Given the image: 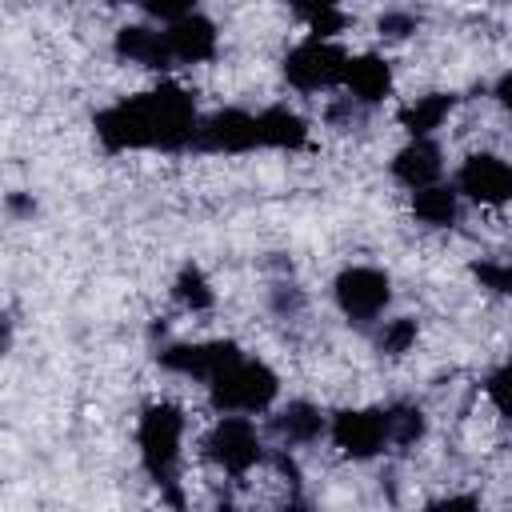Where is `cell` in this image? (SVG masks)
Masks as SVG:
<instances>
[{"label": "cell", "mask_w": 512, "mask_h": 512, "mask_svg": "<svg viewBox=\"0 0 512 512\" xmlns=\"http://www.w3.org/2000/svg\"><path fill=\"white\" fill-rule=\"evenodd\" d=\"M332 440L344 456L368 460L388 444V416L384 408H344L332 416Z\"/></svg>", "instance_id": "cell-8"}, {"label": "cell", "mask_w": 512, "mask_h": 512, "mask_svg": "<svg viewBox=\"0 0 512 512\" xmlns=\"http://www.w3.org/2000/svg\"><path fill=\"white\" fill-rule=\"evenodd\" d=\"M204 456L212 464H220L224 472H232V476L248 472L260 460V436H256L252 420H244V416H220L212 424V432L204 436Z\"/></svg>", "instance_id": "cell-6"}, {"label": "cell", "mask_w": 512, "mask_h": 512, "mask_svg": "<svg viewBox=\"0 0 512 512\" xmlns=\"http://www.w3.org/2000/svg\"><path fill=\"white\" fill-rule=\"evenodd\" d=\"M432 508H476V496H448V500H436Z\"/></svg>", "instance_id": "cell-28"}, {"label": "cell", "mask_w": 512, "mask_h": 512, "mask_svg": "<svg viewBox=\"0 0 512 512\" xmlns=\"http://www.w3.org/2000/svg\"><path fill=\"white\" fill-rule=\"evenodd\" d=\"M380 32L392 36V40H404L408 32H416V20H412L408 12H384V16H380Z\"/></svg>", "instance_id": "cell-26"}, {"label": "cell", "mask_w": 512, "mask_h": 512, "mask_svg": "<svg viewBox=\"0 0 512 512\" xmlns=\"http://www.w3.org/2000/svg\"><path fill=\"white\" fill-rule=\"evenodd\" d=\"M452 104H456L452 92H428V96H420L416 104H408L400 112V124L408 128V136H428L432 128L444 124V116L452 112Z\"/></svg>", "instance_id": "cell-15"}, {"label": "cell", "mask_w": 512, "mask_h": 512, "mask_svg": "<svg viewBox=\"0 0 512 512\" xmlns=\"http://www.w3.org/2000/svg\"><path fill=\"white\" fill-rule=\"evenodd\" d=\"M412 340H416V320H408V316H400V320H388L384 324V332H380V352H388V356H400V352H408L412 348Z\"/></svg>", "instance_id": "cell-22"}, {"label": "cell", "mask_w": 512, "mask_h": 512, "mask_svg": "<svg viewBox=\"0 0 512 512\" xmlns=\"http://www.w3.org/2000/svg\"><path fill=\"white\" fill-rule=\"evenodd\" d=\"M276 372L260 360L236 356L228 368H220L208 380V400L216 412H264L276 400Z\"/></svg>", "instance_id": "cell-2"}, {"label": "cell", "mask_w": 512, "mask_h": 512, "mask_svg": "<svg viewBox=\"0 0 512 512\" xmlns=\"http://www.w3.org/2000/svg\"><path fill=\"white\" fill-rule=\"evenodd\" d=\"M116 56L140 64V68H168L176 56H172V44H168V32H156V28H144V24H128L116 32Z\"/></svg>", "instance_id": "cell-12"}, {"label": "cell", "mask_w": 512, "mask_h": 512, "mask_svg": "<svg viewBox=\"0 0 512 512\" xmlns=\"http://www.w3.org/2000/svg\"><path fill=\"white\" fill-rule=\"evenodd\" d=\"M192 148H196V152H252V148H264L260 116H252V112H244V108L212 112L208 120L196 124Z\"/></svg>", "instance_id": "cell-5"}, {"label": "cell", "mask_w": 512, "mask_h": 512, "mask_svg": "<svg viewBox=\"0 0 512 512\" xmlns=\"http://www.w3.org/2000/svg\"><path fill=\"white\" fill-rule=\"evenodd\" d=\"M168 44H172L176 60L200 64V60H212V52H216V28H212V20L188 12V16L168 24Z\"/></svg>", "instance_id": "cell-13"}, {"label": "cell", "mask_w": 512, "mask_h": 512, "mask_svg": "<svg viewBox=\"0 0 512 512\" xmlns=\"http://www.w3.org/2000/svg\"><path fill=\"white\" fill-rule=\"evenodd\" d=\"M176 296L192 308V312H204V308H212V288H208V280H204V272L200 268H180V276H176Z\"/></svg>", "instance_id": "cell-21"}, {"label": "cell", "mask_w": 512, "mask_h": 512, "mask_svg": "<svg viewBox=\"0 0 512 512\" xmlns=\"http://www.w3.org/2000/svg\"><path fill=\"white\" fill-rule=\"evenodd\" d=\"M180 436H184V416L176 404H148L140 416V460L148 476L160 488L176 484V464H180Z\"/></svg>", "instance_id": "cell-3"}, {"label": "cell", "mask_w": 512, "mask_h": 512, "mask_svg": "<svg viewBox=\"0 0 512 512\" xmlns=\"http://www.w3.org/2000/svg\"><path fill=\"white\" fill-rule=\"evenodd\" d=\"M388 300H392V284L380 268H344L336 276V304L356 324L376 320Z\"/></svg>", "instance_id": "cell-7"}, {"label": "cell", "mask_w": 512, "mask_h": 512, "mask_svg": "<svg viewBox=\"0 0 512 512\" xmlns=\"http://www.w3.org/2000/svg\"><path fill=\"white\" fill-rule=\"evenodd\" d=\"M496 100H500V108L512 116V72L500 76V84H496Z\"/></svg>", "instance_id": "cell-27"}, {"label": "cell", "mask_w": 512, "mask_h": 512, "mask_svg": "<svg viewBox=\"0 0 512 512\" xmlns=\"http://www.w3.org/2000/svg\"><path fill=\"white\" fill-rule=\"evenodd\" d=\"M344 68H348V56L324 36H312L284 56V80L300 92H320V88L344 84Z\"/></svg>", "instance_id": "cell-4"}, {"label": "cell", "mask_w": 512, "mask_h": 512, "mask_svg": "<svg viewBox=\"0 0 512 512\" xmlns=\"http://www.w3.org/2000/svg\"><path fill=\"white\" fill-rule=\"evenodd\" d=\"M260 136H264V148H300L308 140V124L288 108H264Z\"/></svg>", "instance_id": "cell-16"}, {"label": "cell", "mask_w": 512, "mask_h": 512, "mask_svg": "<svg viewBox=\"0 0 512 512\" xmlns=\"http://www.w3.org/2000/svg\"><path fill=\"white\" fill-rule=\"evenodd\" d=\"M488 400L496 404V412H500V416H508V420H512V360H508V364H500V368L488 376Z\"/></svg>", "instance_id": "cell-23"}, {"label": "cell", "mask_w": 512, "mask_h": 512, "mask_svg": "<svg viewBox=\"0 0 512 512\" xmlns=\"http://www.w3.org/2000/svg\"><path fill=\"white\" fill-rule=\"evenodd\" d=\"M344 88L360 100V104H380L384 96H388V88H392V68H388V60H380V56H352L348 60V68H344Z\"/></svg>", "instance_id": "cell-14"}, {"label": "cell", "mask_w": 512, "mask_h": 512, "mask_svg": "<svg viewBox=\"0 0 512 512\" xmlns=\"http://www.w3.org/2000/svg\"><path fill=\"white\" fill-rule=\"evenodd\" d=\"M388 416V444H416L424 436V412L412 408V404H396V408H384Z\"/></svg>", "instance_id": "cell-20"}, {"label": "cell", "mask_w": 512, "mask_h": 512, "mask_svg": "<svg viewBox=\"0 0 512 512\" xmlns=\"http://www.w3.org/2000/svg\"><path fill=\"white\" fill-rule=\"evenodd\" d=\"M440 172H444V160H440V148H436L428 136H412V140L396 152V160H392V176H396L400 184H408L412 192L436 184Z\"/></svg>", "instance_id": "cell-11"}, {"label": "cell", "mask_w": 512, "mask_h": 512, "mask_svg": "<svg viewBox=\"0 0 512 512\" xmlns=\"http://www.w3.org/2000/svg\"><path fill=\"white\" fill-rule=\"evenodd\" d=\"M472 276L496 292H508L512 296V264H472Z\"/></svg>", "instance_id": "cell-24"}, {"label": "cell", "mask_w": 512, "mask_h": 512, "mask_svg": "<svg viewBox=\"0 0 512 512\" xmlns=\"http://www.w3.org/2000/svg\"><path fill=\"white\" fill-rule=\"evenodd\" d=\"M236 356H244L232 340H208V344H168L156 352V360L168 368V372H180V376H196V380H212L220 368H228Z\"/></svg>", "instance_id": "cell-10"}, {"label": "cell", "mask_w": 512, "mask_h": 512, "mask_svg": "<svg viewBox=\"0 0 512 512\" xmlns=\"http://www.w3.org/2000/svg\"><path fill=\"white\" fill-rule=\"evenodd\" d=\"M132 4H140L144 12H152V16H160V20H168V24H172V20L188 16L196 0H132Z\"/></svg>", "instance_id": "cell-25"}, {"label": "cell", "mask_w": 512, "mask_h": 512, "mask_svg": "<svg viewBox=\"0 0 512 512\" xmlns=\"http://www.w3.org/2000/svg\"><path fill=\"white\" fill-rule=\"evenodd\" d=\"M196 124H200L196 100L180 84H160L152 92L128 96V100L96 112V120H92L96 140L108 152H128V148L180 152V148H192Z\"/></svg>", "instance_id": "cell-1"}, {"label": "cell", "mask_w": 512, "mask_h": 512, "mask_svg": "<svg viewBox=\"0 0 512 512\" xmlns=\"http://www.w3.org/2000/svg\"><path fill=\"white\" fill-rule=\"evenodd\" d=\"M412 212H416V220H424V224H432V228H448V224L456 220L460 204H456V192H452V188L428 184V188H416V192H412Z\"/></svg>", "instance_id": "cell-17"}, {"label": "cell", "mask_w": 512, "mask_h": 512, "mask_svg": "<svg viewBox=\"0 0 512 512\" xmlns=\"http://www.w3.org/2000/svg\"><path fill=\"white\" fill-rule=\"evenodd\" d=\"M456 188L464 196H472L476 204H508L512 200V164L492 152H476L460 164Z\"/></svg>", "instance_id": "cell-9"}, {"label": "cell", "mask_w": 512, "mask_h": 512, "mask_svg": "<svg viewBox=\"0 0 512 512\" xmlns=\"http://www.w3.org/2000/svg\"><path fill=\"white\" fill-rule=\"evenodd\" d=\"M272 424H276V432H280L284 440H292V444H308V440H316V436L324 432L320 408H312V404H304V400L288 404Z\"/></svg>", "instance_id": "cell-18"}, {"label": "cell", "mask_w": 512, "mask_h": 512, "mask_svg": "<svg viewBox=\"0 0 512 512\" xmlns=\"http://www.w3.org/2000/svg\"><path fill=\"white\" fill-rule=\"evenodd\" d=\"M308 24H312V32L316 36H336V32H344L348 28V16L340 12V0H288Z\"/></svg>", "instance_id": "cell-19"}]
</instances>
